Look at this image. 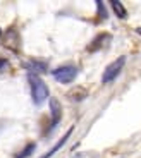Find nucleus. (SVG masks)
<instances>
[{
  "mask_svg": "<svg viewBox=\"0 0 141 158\" xmlns=\"http://www.w3.org/2000/svg\"><path fill=\"white\" fill-rule=\"evenodd\" d=\"M28 81H29V88H31V98L35 102V105H41L45 100L48 98L50 91H48V86L45 84V81L40 76L31 74L28 76Z\"/></svg>",
  "mask_w": 141,
  "mask_h": 158,
  "instance_id": "f257e3e1",
  "label": "nucleus"
},
{
  "mask_svg": "<svg viewBox=\"0 0 141 158\" xmlns=\"http://www.w3.org/2000/svg\"><path fill=\"white\" fill-rule=\"evenodd\" d=\"M78 74H79V69L76 67V65H72V64L59 65V67H55L53 71H52L53 79L57 81V83H60V84H69V83H72V81L78 77Z\"/></svg>",
  "mask_w": 141,
  "mask_h": 158,
  "instance_id": "f03ea898",
  "label": "nucleus"
},
{
  "mask_svg": "<svg viewBox=\"0 0 141 158\" xmlns=\"http://www.w3.org/2000/svg\"><path fill=\"white\" fill-rule=\"evenodd\" d=\"M126 65V57H119V59H115L112 64H109L107 65V69L103 71V76H102V83L103 84H109L112 83V81H115L117 79V76L122 72V69H124Z\"/></svg>",
  "mask_w": 141,
  "mask_h": 158,
  "instance_id": "7ed1b4c3",
  "label": "nucleus"
},
{
  "mask_svg": "<svg viewBox=\"0 0 141 158\" xmlns=\"http://www.w3.org/2000/svg\"><path fill=\"white\" fill-rule=\"evenodd\" d=\"M19 33H17L16 28H11L7 33H5V40H4V45L7 48H11L12 52H19Z\"/></svg>",
  "mask_w": 141,
  "mask_h": 158,
  "instance_id": "20e7f679",
  "label": "nucleus"
},
{
  "mask_svg": "<svg viewBox=\"0 0 141 158\" xmlns=\"http://www.w3.org/2000/svg\"><path fill=\"white\" fill-rule=\"evenodd\" d=\"M110 40H112V35L110 33H100V35L96 36V38L91 41L90 45H88V52H98V50H102L105 45H109L110 43Z\"/></svg>",
  "mask_w": 141,
  "mask_h": 158,
  "instance_id": "39448f33",
  "label": "nucleus"
},
{
  "mask_svg": "<svg viewBox=\"0 0 141 158\" xmlns=\"http://www.w3.org/2000/svg\"><path fill=\"white\" fill-rule=\"evenodd\" d=\"M50 115H52V122H50V129H53L62 118V105L57 98H50Z\"/></svg>",
  "mask_w": 141,
  "mask_h": 158,
  "instance_id": "423d86ee",
  "label": "nucleus"
},
{
  "mask_svg": "<svg viewBox=\"0 0 141 158\" xmlns=\"http://www.w3.org/2000/svg\"><path fill=\"white\" fill-rule=\"evenodd\" d=\"M70 134H72V127H70V129L67 131V132H66V134H64L62 138L59 139V141L55 143V146H53V148H50V151H47V153H45L43 156H40V158H52V156H53V155L57 153V151H59L60 148H62L64 144L67 143V139H69V136H70Z\"/></svg>",
  "mask_w": 141,
  "mask_h": 158,
  "instance_id": "0eeeda50",
  "label": "nucleus"
},
{
  "mask_svg": "<svg viewBox=\"0 0 141 158\" xmlns=\"http://www.w3.org/2000/svg\"><path fill=\"white\" fill-rule=\"evenodd\" d=\"M26 69H29V71H33L31 74H43V72H47V64L45 62H40V60H29V62L26 64Z\"/></svg>",
  "mask_w": 141,
  "mask_h": 158,
  "instance_id": "6e6552de",
  "label": "nucleus"
},
{
  "mask_svg": "<svg viewBox=\"0 0 141 158\" xmlns=\"http://www.w3.org/2000/svg\"><path fill=\"white\" fill-rule=\"evenodd\" d=\"M110 5H112V9H114L115 16L121 17V19H127V12H126V7L121 4V2H117V0H112L110 2Z\"/></svg>",
  "mask_w": 141,
  "mask_h": 158,
  "instance_id": "1a4fd4ad",
  "label": "nucleus"
},
{
  "mask_svg": "<svg viewBox=\"0 0 141 158\" xmlns=\"http://www.w3.org/2000/svg\"><path fill=\"white\" fill-rule=\"evenodd\" d=\"M88 95V91L84 89V88H76V89L69 91V98L70 100H76V102H79V100H84Z\"/></svg>",
  "mask_w": 141,
  "mask_h": 158,
  "instance_id": "9d476101",
  "label": "nucleus"
},
{
  "mask_svg": "<svg viewBox=\"0 0 141 158\" xmlns=\"http://www.w3.org/2000/svg\"><path fill=\"white\" fill-rule=\"evenodd\" d=\"M35 150H36V144L35 143H29V144H26V148H24L21 153H17L14 158H28V156H31V155L35 153Z\"/></svg>",
  "mask_w": 141,
  "mask_h": 158,
  "instance_id": "9b49d317",
  "label": "nucleus"
},
{
  "mask_svg": "<svg viewBox=\"0 0 141 158\" xmlns=\"http://www.w3.org/2000/svg\"><path fill=\"white\" fill-rule=\"evenodd\" d=\"M96 7H98V16H100V19H107V10H105V4H103V2H100V0H98V2H96Z\"/></svg>",
  "mask_w": 141,
  "mask_h": 158,
  "instance_id": "f8f14e48",
  "label": "nucleus"
},
{
  "mask_svg": "<svg viewBox=\"0 0 141 158\" xmlns=\"http://www.w3.org/2000/svg\"><path fill=\"white\" fill-rule=\"evenodd\" d=\"M136 33H138V35L141 36V28H136Z\"/></svg>",
  "mask_w": 141,
  "mask_h": 158,
  "instance_id": "ddd939ff",
  "label": "nucleus"
},
{
  "mask_svg": "<svg viewBox=\"0 0 141 158\" xmlns=\"http://www.w3.org/2000/svg\"><path fill=\"white\" fill-rule=\"evenodd\" d=\"M0 38H2V29H0Z\"/></svg>",
  "mask_w": 141,
  "mask_h": 158,
  "instance_id": "4468645a",
  "label": "nucleus"
}]
</instances>
